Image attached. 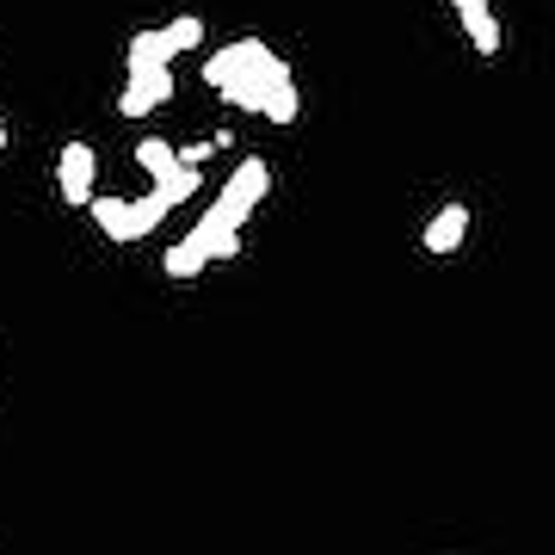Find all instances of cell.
<instances>
[{"label":"cell","mask_w":555,"mask_h":555,"mask_svg":"<svg viewBox=\"0 0 555 555\" xmlns=\"http://www.w3.org/2000/svg\"><path fill=\"white\" fill-rule=\"evenodd\" d=\"M204 80H210L229 105L259 112V118H272V124H297V112H302V93H297L291 62L278 56L266 38L222 43L217 56H204Z\"/></svg>","instance_id":"obj_1"},{"label":"cell","mask_w":555,"mask_h":555,"mask_svg":"<svg viewBox=\"0 0 555 555\" xmlns=\"http://www.w3.org/2000/svg\"><path fill=\"white\" fill-rule=\"evenodd\" d=\"M266 192H272V167H266L259 155H247L235 173L222 179V198L204 210V222L185 241H192L204 259H235L241 254V229H247V217L266 204Z\"/></svg>","instance_id":"obj_2"},{"label":"cell","mask_w":555,"mask_h":555,"mask_svg":"<svg viewBox=\"0 0 555 555\" xmlns=\"http://www.w3.org/2000/svg\"><path fill=\"white\" fill-rule=\"evenodd\" d=\"M87 210H93V222H100V235L118 241V247H130V241H142V235H155L160 217H167V204H160L155 192H142V198H93Z\"/></svg>","instance_id":"obj_3"},{"label":"cell","mask_w":555,"mask_h":555,"mask_svg":"<svg viewBox=\"0 0 555 555\" xmlns=\"http://www.w3.org/2000/svg\"><path fill=\"white\" fill-rule=\"evenodd\" d=\"M93 179H100V155H93V142H62L56 155V192L62 204H93L100 192H93Z\"/></svg>","instance_id":"obj_4"},{"label":"cell","mask_w":555,"mask_h":555,"mask_svg":"<svg viewBox=\"0 0 555 555\" xmlns=\"http://www.w3.org/2000/svg\"><path fill=\"white\" fill-rule=\"evenodd\" d=\"M173 100V68H149V75H124V93H118V112L124 118H149L155 105Z\"/></svg>","instance_id":"obj_5"},{"label":"cell","mask_w":555,"mask_h":555,"mask_svg":"<svg viewBox=\"0 0 555 555\" xmlns=\"http://www.w3.org/2000/svg\"><path fill=\"white\" fill-rule=\"evenodd\" d=\"M179 56V38L167 31V25H155V31H137V38L124 43V75H149V68H173Z\"/></svg>","instance_id":"obj_6"},{"label":"cell","mask_w":555,"mask_h":555,"mask_svg":"<svg viewBox=\"0 0 555 555\" xmlns=\"http://www.w3.org/2000/svg\"><path fill=\"white\" fill-rule=\"evenodd\" d=\"M463 235H469V204H444V210L420 229V247H426V254H456Z\"/></svg>","instance_id":"obj_7"},{"label":"cell","mask_w":555,"mask_h":555,"mask_svg":"<svg viewBox=\"0 0 555 555\" xmlns=\"http://www.w3.org/2000/svg\"><path fill=\"white\" fill-rule=\"evenodd\" d=\"M456 20H463V38L476 43V56H500V20L488 0H451Z\"/></svg>","instance_id":"obj_8"},{"label":"cell","mask_w":555,"mask_h":555,"mask_svg":"<svg viewBox=\"0 0 555 555\" xmlns=\"http://www.w3.org/2000/svg\"><path fill=\"white\" fill-rule=\"evenodd\" d=\"M137 167L160 185V179H173L179 167H185V160H179V149H173L167 137H142V142H137Z\"/></svg>","instance_id":"obj_9"},{"label":"cell","mask_w":555,"mask_h":555,"mask_svg":"<svg viewBox=\"0 0 555 555\" xmlns=\"http://www.w3.org/2000/svg\"><path fill=\"white\" fill-rule=\"evenodd\" d=\"M204 266H210V259H204L198 247H192V241H173V247H167V259H160V272L173 278V284H192V278L204 272Z\"/></svg>","instance_id":"obj_10"},{"label":"cell","mask_w":555,"mask_h":555,"mask_svg":"<svg viewBox=\"0 0 555 555\" xmlns=\"http://www.w3.org/2000/svg\"><path fill=\"white\" fill-rule=\"evenodd\" d=\"M210 149H217V142H192V149H179V160H185V167H198V160L210 155Z\"/></svg>","instance_id":"obj_11"},{"label":"cell","mask_w":555,"mask_h":555,"mask_svg":"<svg viewBox=\"0 0 555 555\" xmlns=\"http://www.w3.org/2000/svg\"><path fill=\"white\" fill-rule=\"evenodd\" d=\"M0 149H7V118H0Z\"/></svg>","instance_id":"obj_12"}]
</instances>
